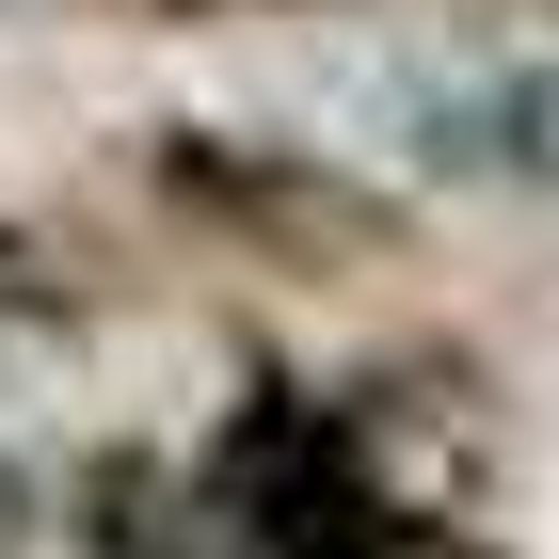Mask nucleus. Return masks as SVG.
Listing matches in <instances>:
<instances>
[{"mask_svg":"<svg viewBox=\"0 0 559 559\" xmlns=\"http://www.w3.org/2000/svg\"><path fill=\"white\" fill-rule=\"evenodd\" d=\"M144 192H160L192 240L257 257V272H368V257L416 240L400 192H368L352 160L272 144V129H144Z\"/></svg>","mask_w":559,"mask_h":559,"instance_id":"f257e3e1","label":"nucleus"},{"mask_svg":"<svg viewBox=\"0 0 559 559\" xmlns=\"http://www.w3.org/2000/svg\"><path fill=\"white\" fill-rule=\"evenodd\" d=\"M81 304H96V272L64 257L48 224H16V209H0V320H81Z\"/></svg>","mask_w":559,"mask_h":559,"instance_id":"f03ea898","label":"nucleus"},{"mask_svg":"<svg viewBox=\"0 0 559 559\" xmlns=\"http://www.w3.org/2000/svg\"><path fill=\"white\" fill-rule=\"evenodd\" d=\"M129 16H304V0H129Z\"/></svg>","mask_w":559,"mask_h":559,"instance_id":"7ed1b4c3","label":"nucleus"}]
</instances>
